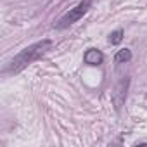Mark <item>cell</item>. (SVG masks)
<instances>
[{
	"mask_svg": "<svg viewBox=\"0 0 147 147\" xmlns=\"http://www.w3.org/2000/svg\"><path fill=\"white\" fill-rule=\"evenodd\" d=\"M130 59H131V50H130V49H121V50H118L116 55H114V62H116V64L130 62Z\"/></svg>",
	"mask_w": 147,
	"mask_h": 147,
	"instance_id": "obj_5",
	"label": "cell"
},
{
	"mask_svg": "<svg viewBox=\"0 0 147 147\" xmlns=\"http://www.w3.org/2000/svg\"><path fill=\"white\" fill-rule=\"evenodd\" d=\"M128 83H130V80H128V78L121 80V82L116 85L114 92H113V102H114V106H116V109H118V111L121 109V106H123V104H125V100H126Z\"/></svg>",
	"mask_w": 147,
	"mask_h": 147,
	"instance_id": "obj_3",
	"label": "cell"
},
{
	"mask_svg": "<svg viewBox=\"0 0 147 147\" xmlns=\"http://www.w3.org/2000/svg\"><path fill=\"white\" fill-rule=\"evenodd\" d=\"M90 5H92V0H82V2H80L76 7L69 9V12H66V14L55 23V28H57V30H66V28H69L71 24L78 23V21L88 12Z\"/></svg>",
	"mask_w": 147,
	"mask_h": 147,
	"instance_id": "obj_2",
	"label": "cell"
},
{
	"mask_svg": "<svg viewBox=\"0 0 147 147\" xmlns=\"http://www.w3.org/2000/svg\"><path fill=\"white\" fill-rule=\"evenodd\" d=\"M83 61L88 66H100L102 61H104V55H102V52L99 49H88L85 52V55H83Z\"/></svg>",
	"mask_w": 147,
	"mask_h": 147,
	"instance_id": "obj_4",
	"label": "cell"
},
{
	"mask_svg": "<svg viewBox=\"0 0 147 147\" xmlns=\"http://www.w3.org/2000/svg\"><path fill=\"white\" fill-rule=\"evenodd\" d=\"M123 35H125L123 30H116V31H113L111 36H109V43H111V45H118V43L123 40Z\"/></svg>",
	"mask_w": 147,
	"mask_h": 147,
	"instance_id": "obj_6",
	"label": "cell"
},
{
	"mask_svg": "<svg viewBox=\"0 0 147 147\" xmlns=\"http://www.w3.org/2000/svg\"><path fill=\"white\" fill-rule=\"evenodd\" d=\"M52 47V42L49 38H43L40 42H35L28 47H24L19 54H16L12 57V61L7 64L5 73H11V75H18L23 69H26L30 64H33L35 61H38L43 54H47Z\"/></svg>",
	"mask_w": 147,
	"mask_h": 147,
	"instance_id": "obj_1",
	"label": "cell"
}]
</instances>
